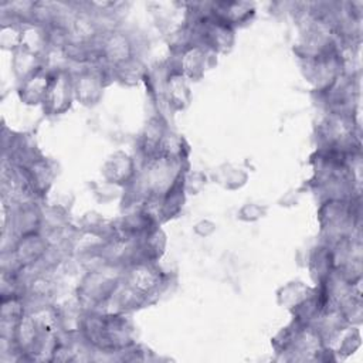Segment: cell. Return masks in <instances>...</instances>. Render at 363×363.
Listing matches in <instances>:
<instances>
[{
	"label": "cell",
	"instance_id": "1",
	"mask_svg": "<svg viewBox=\"0 0 363 363\" xmlns=\"http://www.w3.org/2000/svg\"><path fill=\"white\" fill-rule=\"evenodd\" d=\"M85 339L101 350H121L132 346L129 322L118 313L89 312L79 323Z\"/></svg>",
	"mask_w": 363,
	"mask_h": 363
},
{
	"label": "cell",
	"instance_id": "2",
	"mask_svg": "<svg viewBox=\"0 0 363 363\" xmlns=\"http://www.w3.org/2000/svg\"><path fill=\"white\" fill-rule=\"evenodd\" d=\"M106 72L108 69L99 62H88L77 74H72L74 98L86 106L98 104L104 95Z\"/></svg>",
	"mask_w": 363,
	"mask_h": 363
},
{
	"label": "cell",
	"instance_id": "3",
	"mask_svg": "<svg viewBox=\"0 0 363 363\" xmlns=\"http://www.w3.org/2000/svg\"><path fill=\"white\" fill-rule=\"evenodd\" d=\"M74 99L72 74L64 68L51 71L50 84L43 101L44 112L47 115H61L69 109Z\"/></svg>",
	"mask_w": 363,
	"mask_h": 363
},
{
	"label": "cell",
	"instance_id": "4",
	"mask_svg": "<svg viewBox=\"0 0 363 363\" xmlns=\"http://www.w3.org/2000/svg\"><path fill=\"white\" fill-rule=\"evenodd\" d=\"M101 173L105 182L129 187L136 180L138 167L132 156L122 150H118L105 160Z\"/></svg>",
	"mask_w": 363,
	"mask_h": 363
},
{
	"label": "cell",
	"instance_id": "5",
	"mask_svg": "<svg viewBox=\"0 0 363 363\" xmlns=\"http://www.w3.org/2000/svg\"><path fill=\"white\" fill-rule=\"evenodd\" d=\"M207 52L208 50L199 43H191L184 45L180 54V62L177 69L187 79H193V81L200 79L207 68V60H208Z\"/></svg>",
	"mask_w": 363,
	"mask_h": 363
},
{
	"label": "cell",
	"instance_id": "6",
	"mask_svg": "<svg viewBox=\"0 0 363 363\" xmlns=\"http://www.w3.org/2000/svg\"><path fill=\"white\" fill-rule=\"evenodd\" d=\"M186 79L187 78L177 68H173L166 78L164 95L173 111L186 109L191 101V92Z\"/></svg>",
	"mask_w": 363,
	"mask_h": 363
},
{
	"label": "cell",
	"instance_id": "7",
	"mask_svg": "<svg viewBox=\"0 0 363 363\" xmlns=\"http://www.w3.org/2000/svg\"><path fill=\"white\" fill-rule=\"evenodd\" d=\"M50 78H51V71H45L44 67L37 72H34L31 77H28L21 82L18 88L20 99L28 105L43 104L48 84H50Z\"/></svg>",
	"mask_w": 363,
	"mask_h": 363
},
{
	"label": "cell",
	"instance_id": "8",
	"mask_svg": "<svg viewBox=\"0 0 363 363\" xmlns=\"http://www.w3.org/2000/svg\"><path fill=\"white\" fill-rule=\"evenodd\" d=\"M211 11L228 23L231 27L237 24L247 23L255 13L252 3L245 1H223V3H211Z\"/></svg>",
	"mask_w": 363,
	"mask_h": 363
},
{
	"label": "cell",
	"instance_id": "9",
	"mask_svg": "<svg viewBox=\"0 0 363 363\" xmlns=\"http://www.w3.org/2000/svg\"><path fill=\"white\" fill-rule=\"evenodd\" d=\"M45 247H47L45 241L37 233L21 235L17 240V244L14 247L16 261L21 267L30 265V264L38 261L44 255Z\"/></svg>",
	"mask_w": 363,
	"mask_h": 363
},
{
	"label": "cell",
	"instance_id": "10",
	"mask_svg": "<svg viewBox=\"0 0 363 363\" xmlns=\"http://www.w3.org/2000/svg\"><path fill=\"white\" fill-rule=\"evenodd\" d=\"M313 291L302 282H289L282 286L278 292L279 305L296 311L308 298H311Z\"/></svg>",
	"mask_w": 363,
	"mask_h": 363
},
{
	"label": "cell",
	"instance_id": "11",
	"mask_svg": "<svg viewBox=\"0 0 363 363\" xmlns=\"http://www.w3.org/2000/svg\"><path fill=\"white\" fill-rule=\"evenodd\" d=\"M220 179H221V184L225 189L235 190V189L241 187L242 184H245V182L248 179V174L242 169L233 167V166L227 164V170H221Z\"/></svg>",
	"mask_w": 363,
	"mask_h": 363
},
{
	"label": "cell",
	"instance_id": "12",
	"mask_svg": "<svg viewBox=\"0 0 363 363\" xmlns=\"http://www.w3.org/2000/svg\"><path fill=\"white\" fill-rule=\"evenodd\" d=\"M267 210H268L267 206H261L257 203H247L238 210L237 216L240 220L251 223V221H257V220L262 218L267 214Z\"/></svg>",
	"mask_w": 363,
	"mask_h": 363
}]
</instances>
